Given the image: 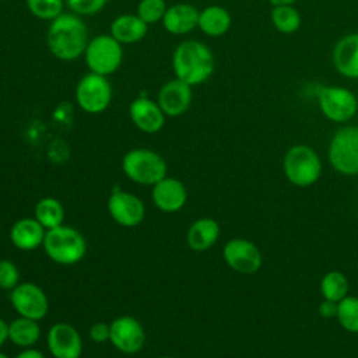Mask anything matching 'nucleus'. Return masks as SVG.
I'll return each instance as SVG.
<instances>
[{"mask_svg": "<svg viewBox=\"0 0 358 358\" xmlns=\"http://www.w3.org/2000/svg\"><path fill=\"white\" fill-rule=\"evenodd\" d=\"M14 358H45L43 352L36 350V348H22V351H20Z\"/></svg>", "mask_w": 358, "mask_h": 358, "instance_id": "35", "label": "nucleus"}, {"mask_svg": "<svg viewBox=\"0 0 358 358\" xmlns=\"http://www.w3.org/2000/svg\"><path fill=\"white\" fill-rule=\"evenodd\" d=\"M333 64L340 74L358 78V34L345 35L336 43Z\"/></svg>", "mask_w": 358, "mask_h": 358, "instance_id": "20", "label": "nucleus"}, {"mask_svg": "<svg viewBox=\"0 0 358 358\" xmlns=\"http://www.w3.org/2000/svg\"><path fill=\"white\" fill-rule=\"evenodd\" d=\"M231 14L229 11L222 6H207L199 13V25L207 36L218 38L225 35L231 28Z\"/></svg>", "mask_w": 358, "mask_h": 358, "instance_id": "23", "label": "nucleus"}, {"mask_svg": "<svg viewBox=\"0 0 358 358\" xmlns=\"http://www.w3.org/2000/svg\"><path fill=\"white\" fill-rule=\"evenodd\" d=\"M159 358H173V357H171V355H162V357H159Z\"/></svg>", "mask_w": 358, "mask_h": 358, "instance_id": "39", "label": "nucleus"}, {"mask_svg": "<svg viewBox=\"0 0 358 358\" xmlns=\"http://www.w3.org/2000/svg\"><path fill=\"white\" fill-rule=\"evenodd\" d=\"M48 350L53 358H80L83 338L78 330L66 322H57L48 330Z\"/></svg>", "mask_w": 358, "mask_h": 358, "instance_id": "13", "label": "nucleus"}, {"mask_svg": "<svg viewBox=\"0 0 358 358\" xmlns=\"http://www.w3.org/2000/svg\"><path fill=\"white\" fill-rule=\"evenodd\" d=\"M8 341V323L0 317V348L4 345V343Z\"/></svg>", "mask_w": 358, "mask_h": 358, "instance_id": "36", "label": "nucleus"}, {"mask_svg": "<svg viewBox=\"0 0 358 358\" xmlns=\"http://www.w3.org/2000/svg\"><path fill=\"white\" fill-rule=\"evenodd\" d=\"M0 1H1V0H0Z\"/></svg>", "mask_w": 358, "mask_h": 358, "instance_id": "40", "label": "nucleus"}, {"mask_svg": "<svg viewBox=\"0 0 358 358\" xmlns=\"http://www.w3.org/2000/svg\"><path fill=\"white\" fill-rule=\"evenodd\" d=\"M10 303L18 316L42 320L49 312V299L35 282H20L10 291Z\"/></svg>", "mask_w": 358, "mask_h": 358, "instance_id": "10", "label": "nucleus"}, {"mask_svg": "<svg viewBox=\"0 0 358 358\" xmlns=\"http://www.w3.org/2000/svg\"><path fill=\"white\" fill-rule=\"evenodd\" d=\"M42 248L53 263L73 266L85 256L87 241L78 229L62 224L56 228L46 229Z\"/></svg>", "mask_w": 358, "mask_h": 358, "instance_id": "3", "label": "nucleus"}, {"mask_svg": "<svg viewBox=\"0 0 358 358\" xmlns=\"http://www.w3.org/2000/svg\"><path fill=\"white\" fill-rule=\"evenodd\" d=\"M0 358H10V357H8V355H6L4 352H1V351H0Z\"/></svg>", "mask_w": 358, "mask_h": 358, "instance_id": "38", "label": "nucleus"}, {"mask_svg": "<svg viewBox=\"0 0 358 358\" xmlns=\"http://www.w3.org/2000/svg\"><path fill=\"white\" fill-rule=\"evenodd\" d=\"M106 208L112 220L124 228L137 227L145 217V206L134 193L116 189L110 193Z\"/></svg>", "mask_w": 358, "mask_h": 358, "instance_id": "11", "label": "nucleus"}, {"mask_svg": "<svg viewBox=\"0 0 358 358\" xmlns=\"http://www.w3.org/2000/svg\"><path fill=\"white\" fill-rule=\"evenodd\" d=\"M329 159L333 168L343 175H358V127L338 129L329 147Z\"/></svg>", "mask_w": 358, "mask_h": 358, "instance_id": "8", "label": "nucleus"}, {"mask_svg": "<svg viewBox=\"0 0 358 358\" xmlns=\"http://www.w3.org/2000/svg\"><path fill=\"white\" fill-rule=\"evenodd\" d=\"M320 291L324 299L340 302L347 296L348 280L340 271H329L320 282Z\"/></svg>", "mask_w": 358, "mask_h": 358, "instance_id": "27", "label": "nucleus"}, {"mask_svg": "<svg viewBox=\"0 0 358 358\" xmlns=\"http://www.w3.org/2000/svg\"><path fill=\"white\" fill-rule=\"evenodd\" d=\"M90 338L96 343V344H102L109 341L110 337V326L105 322H96L90 327Z\"/></svg>", "mask_w": 358, "mask_h": 358, "instance_id": "33", "label": "nucleus"}, {"mask_svg": "<svg viewBox=\"0 0 358 358\" xmlns=\"http://www.w3.org/2000/svg\"><path fill=\"white\" fill-rule=\"evenodd\" d=\"M83 56L91 73L108 77L122 66L123 45L110 34H99L88 41Z\"/></svg>", "mask_w": 358, "mask_h": 358, "instance_id": "5", "label": "nucleus"}, {"mask_svg": "<svg viewBox=\"0 0 358 358\" xmlns=\"http://www.w3.org/2000/svg\"><path fill=\"white\" fill-rule=\"evenodd\" d=\"M41 338L38 320L18 316L8 323V341L20 348L34 347Z\"/></svg>", "mask_w": 358, "mask_h": 358, "instance_id": "24", "label": "nucleus"}, {"mask_svg": "<svg viewBox=\"0 0 358 358\" xmlns=\"http://www.w3.org/2000/svg\"><path fill=\"white\" fill-rule=\"evenodd\" d=\"M337 309H338V302H334L330 299H324L319 305V313H320V316H323L326 319H331V317L337 316Z\"/></svg>", "mask_w": 358, "mask_h": 358, "instance_id": "34", "label": "nucleus"}, {"mask_svg": "<svg viewBox=\"0 0 358 358\" xmlns=\"http://www.w3.org/2000/svg\"><path fill=\"white\" fill-rule=\"evenodd\" d=\"M317 102L322 113L337 123L348 122L358 110L357 96L344 87H320L317 90Z\"/></svg>", "mask_w": 358, "mask_h": 358, "instance_id": "9", "label": "nucleus"}, {"mask_svg": "<svg viewBox=\"0 0 358 358\" xmlns=\"http://www.w3.org/2000/svg\"><path fill=\"white\" fill-rule=\"evenodd\" d=\"M148 31V25L137 14L117 15L109 27V34L122 45L140 42Z\"/></svg>", "mask_w": 358, "mask_h": 358, "instance_id": "21", "label": "nucleus"}, {"mask_svg": "<svg viewBox=\"0 0 358 358\" xmlns=\"http://www.w3.org/2000/svg\"><path fill=\"white\" fill-rule=\"evenodd\" d=\"M193 99L192 87L179 78L166 81L157 94V102L165 116L178 117L182 116L190 108Z\"/></svg>", "mask_w": 358, "mask_h": 358, "instance_id": "15", "label": "nucleus"}, {"mask_svg": "<svg viewBox=\"0 0 358 358\" xmlns=\"http://www.w3.org/2000/svg\"><path fill=\"white\" fill-rule=\"evenodd\" d=\"M45 234L46 229L34 217H22L11 225L10 241L17 249L31 252L42 246Z\"/></svg>", "mask_w": 358, "mask_h": 358, "instance_id": "18", "label": "nucleus"}, {"mask_svg": "<svg viewBox=\"0 0 358 358\" xmlns=\"http://www.w3.org/2000/svg\"><path fill=\"white\" fill-rule=\"evenodd\" d=\"M271 21L281 34H294L299 29L302 18L294 6H275L271 11Z\"/></svg>", "mask_w": 358, "mask_h": 358, "instance_id": "26", "label": "nucleus"}, {"mask_svg": "<svg viewBox=\"0 0 358 358\" xmlns=\"http://www.w3.org/2000/svg\"><path fill=\"white\" fill-rule=\"evenodd\" d=\"M337 319L347 331L358 333V298L357 296H345L338 302Z\"/></svg>", "mask_w": 358, "mask_h": 358, "instance_id": "28", "label": "nucleus"}, {"mask_svg": "<svg viewBox=\"0 0 358 358\" xmlns=\"http://www.w3.org/2000/svg\"><path fill=\"white\" fill-rule=\"evenodd\" d=\"M28 11L43 21H52L63 13L64 0H25Z\"/></svg>", "mask_w": 358, "mask_h": 358, "instance_id": "29", "label": "nucleus"}, {"mask_svg": "<svg viewBox=\"0 0 358 358\" xmlns=\"http://www.w3.org/2000/svg\"><path fill=\"white\" fill-rule=\"evenodd\" d=\"M220 236V224L210 217L196 220L187 229L186 242L194 252H204L210 249Z\"/></svg>", "mask_w": 358, "mask_h": 358, "instance_id": "22", "label": "nucleus"}, {"mask_svg": "<svg viewBox=\"0 0 358 358\" xmlns=\"http://www.w3.org/2000/svg\"><path fill=\"white\" fill-rule=\"evenodd\" d=\"M110 344L122 354H137L145 343L143 324L133 316L123 315L115 317L110 323Z\"/></svg>", "mask_w": 358, "mask_h": 358, "instance_id": "12", "label": "nucleus"}, {"mask_svg": "<svg viewBox=\"0 0 358 358\" xmlns=\"http://www.w3.org/2000/svg\"><path fill=\"white\" fill-rule=\"evenodd\" d=\"M34 218L45 229L56 228L64 221V207L55 197H42L34 207Z\"/></svg>", "mask_w": 358, "mask_h": 358, "instance_id": "25", "label": "nucleus"}, {"mask_svg": "<svg viewBox=\"0 0 358 358\" xmlns=\"http://www.w3.org/2000/svg\"><path fill=\"white\" fill-rule=\"evenodd\" d=\"M74 96L81 110L90 115H98L105 112L112 102V84L108 77L88 71L78 80Z\"/></svg>", "mask_w": 358, "mask_h": 358, "instance_id": "6", "label": "nucleus"}, {"mask_svg": "<svg viewBox=\"0 0 358 358\" xmlns=\"http://www.w3.org/2000/svg\"><path fill=\"white\" fill-rule=\"evenodd\" d=\"M199 13L200 10H197L193 4L176 3L168 6L161 22L166 32L172 35H185L197 28Z\"/></svg>", "mask_w": 358, "mask_h": 358, "instance_id": "19", "label": "nucleus"}, {"mask_svg": "<svg viewBox=\"0 0 358 358\" xmlns=\"http://www.w3.org/2000/svg\"><path fill=\"white\" fill-rule=\"evenodd\" d=\"M20 284V270L14 262L8 259L0 260V288L11 291Z\"/></svg>", "mask_w": 358, "mask_h": 358, "instance_id": "32", "label": "nucleus"}, {"mask_svg": "<svg viewBox=\"0 0 358 358\" xmlns=\"http://www.w3.org/2000/svg\"><path fill=\"white\" fill-rule=\"evenodd\" d=\"M296 0H270V3L275 7V6H292Z\"/></svg>", "mask_w": 358, "mask_h": 358, "instance_id": "37", "label": "nucleus"}, {"mask_svg": "<svg viewBox=\"0 0 358 358\" xmlns=\"http://www.w3.org/2000/svg\"><path fill=\"white\" fill-rule=\"evenodd\" d=\"M129 116L133 124L143 133H158L165 124V113L158 102L147 95H138L129 105Z\"/></svg>", "mask_w": 358, "mask_h": 358, "instance_id": "16", "label": "nucleus"}, {"mask_svg": "<svg viewBox=\"0 0 358 358\" xmlns=\"http://www.w3.org/2000/svg\"><path fill=\"white\" fill-rule=\"evenodd\" d=\"M122 171L127 179L141 186H154L164 179L168 166L162 155L150 148H131L122 158Z\"/></svg>", "mask_w": 358, "mask_h": 358, "instance_id": "4", "label": "nucleus"}, {"mask_svg": "<svg viewBox=\"0 0 358 358\" xmlns=\"http://www.w3.org/2000/svg\"><path fill=\"white\" fill-rule=\"evenodd\" d=\"M214 67L215 60L211 49L200 41L187 39L173 49V74L190 87L206 83L214 73Z\"/></svg>", "mask_w": 358, "mask_h": 358, "instance_id": "2", "label": "nucleus"}, {"mask_svg": "<svg viewBox=\"0 0 358 358\" xmlns=\"http://www.w3.org/2000/svg\"><path fill=\"white\" fill-rule=\"evenodd\" d=\"M168 6L165 0H140L136 14L147 24L152 25L162 21Z\"/></svg>", "mask_w": 358, "mask_h": 358, "instance_id": "30", "label": "nucleus"}, {"mask_svg": "<svg viewBox=\"0 0 358 358\" xmlns=\"http://www.w3.org/2000/svg\"><path fill=\"white\" fill-rule=\"evenodd\" d=\"M322 172V162L315 150L308 145H294L284 157V173L287 179L299 187L313 185Z\"/></svg>", "mask_w": 358, "mask_h": 358, "instance_id": "7", "label": "nucleus"}, {"mask_svg": "<svg viewBox=\"0 0 358 358\" xmlns=\"http://www.w3.org/2000/svg\"><path fill=\"white\" fill-rule=\"evenodd\" d=\"M71 13L80 17H91L98 14L108 3V0H64Z\"/></svg>", "mask_w": 358, "mask_h": 358, "instance_id": "31", "label": "nucleus"}, {"mask_svg": "<svg viewBox=\"0 0 358 358\" xmlns=\"http://www.w3.org/2000/svg\"><path fill=\"white\" fill-rule=\"evenodd\" d=\"M225 263L241 274H253L262 266V255L257 246L243 238H234L224 246Z\"/></svg>", "mask_w": 358, "mask_h": 358, "instance_id": "14", "label": "nucleus"}, {"mask_svg": "<svg viewBox=\"0 0 358 358\" xmlns=\"http://www.w3.org/2000/svg\"><path fill=\"white\" fill-rule=\"evenodd\" d=\"M88 41V28L81 17L74 13H62L48 27V48L62 62H73L81 57Z\"/></svg>", "mask_w": 358, "mask_h": 358, "instance_id": "1", "label": "nucleus"}, {"mask_svg": "<svg viewBox=\"0 0 358 358\" xmlns=\"http://www.w3.org/2000/svg\"><path fill=\"white\" fill-rule=\"evenodd\" d=\"M151 199L154 206L162 213L180 211L187 200V190L182 180L165 176L152 186Z\"/></svg>", "mask_w": 358, "mask_h": 358, "instance_id": "17", "label": "nucleus"}]
</instances>
